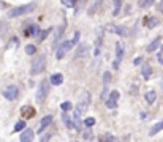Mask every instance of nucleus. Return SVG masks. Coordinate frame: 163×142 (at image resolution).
<instances>
[{"label": "nucleus", "mask_w": 163, "mask_h": 142, "mask_svg": "<svg viewBox=\"0 0 163 142\" xmlns=\"http://www.w3.org/2000/svg\"><path fill=\"white\" fill-rule=\"evenodd\" d=\"M33 10H35V3L22 5V6H18V8H13V10L8 13V18H18V16H22V14L32 13Z\"/></svg>", "instance_id": "f257e3e1"}, {"label": "nucleus", "mask_w": 163, "mask_h": 142, "mask_svg": "<svg viewBox=\"0 0 163 142\" xmlns=\"http://www.w3.org/2000/svg\"><path fill=\"white\" fill-rule=\"evenodd\" d=\"M45 68H46V55H40V57H36V59L33 60L30 73L32 74H40V73H43L45 71Z\"/></svg>", "instance_id": "f03ea898"}, {"label": "nucleus", "mask_w": 163, "mask_h": 142, "mask_svg": "<svg viewBox=\"0 0 163 142\" xmlns=\"http://www.w3.org/2000/svg\"><path fill=\"white\" fill-rule=\"evenodd\" d=\"M48 93H49V84L45 79V81L40 82L38 89H36V101L38 103H43L45 99H46V96H48Z\"/></svg>", "instance_id": "7ed1b4c3"}, {"label": "nucleus", "mask_w": 163, "mask_h": 142, "mask_svg": "<svg viewBox=\"0 0 163 142\" xmlns=\"http://www.w3.org/2000/svg\"><path fill=\"white\" fill-rule=\"evenodd\" d=\"M3 96L8 99V101H15V99L19 96V89L16 87V85H8V87H5V90H3Z\"/></svg>", "instance_id": "20e7f679"}, {"label": "nucleus", "mask_w": 163, "mask_h": 142, "mask_svg": "<svg viewBox=\"0 0 163 142\" xmlns=\"http://www.w3.org/2000/svg\"><path fill=\"white\" fill-rule=\"evenodd\" d=\"M71 48H73L71 41H63L62 44H60V48L57 49V54H56V55H57V59H59V60H60V59H63V57H65V54L68 52Z\"/></svg>", "instance_id": "39448f33"}, {"label": "nucleus", "mask_w": 163, "mask_h": 142, "mask_svg": "<svg viewBox=\"0 0 163 142\" xmlns=\"http://www.w3.org/2000/svg\"><path fill=\"white\" fill-rule=\"evenodd\" d=\"M89 104H90V93H89V92H84L83 96H81V101H79L78 107H81L83 111H86Z\"/></svg>", "instance_id": "423d86ee"}, {"label": "nucleus", "mask_w": 163, "mask_h": 142, "mask_svg": "<svg viewBox=\"0 0 163 142\" xmlns=\"http://www.w3.org/2000/svg\"><path fill=\"white\" fill-rule=\"evenodd\" d=\"M33 136H35L33 130H30V128H25V130L22 131V134H21V142H32V140H33Z\"/></svg>", "instance_id": "0eeeda50"}, {"label": "nucleus", "mask_w": 163, "mask_h": 142, "mask_svg": "<svg viewBox=\"0 0 163 142\" xmlns=\"http://www.w3.org/2000/svg\"><path fill=\"white\" fill-rule=\"evenodd\" d=\"M51 122H52V115H46V117H43V119H41V123H40V128H38V133H43L46 128L51 125Z\"/></svg>", "instance_id": "6e6552de"}, {"label": "nucleus", "mask_w": 163, "mask_h": 142, "mask_svg": "<svg viewBox=\"0 0 163 142\" xmlns=\"http://www.w3.org/2000/svg\"><path fill=\"white\" fill-rule=\"evenodd\" d=\"M89 52V46L86 44V43H81V44L78 46V49H76V59H79V57H84L86 54Z\"/></svg>", "instance_id": "1a4fd4ad"}, {"label": "nucleus", "mask_w": 163, "mask_h": 142, "mask_svg": "<svg viewBox=\"0 0 163 142\" xmlns=\"http://www.w3.org/2000/svg\"><path fill=\"white\" fill-rule=\"evenodd\" d=\"M21 114H22V119H30V117L35 115V109L30 107V106H24L22 111H21Z\"/></svg>", "instance_id": "9d476101"}, {"label": "nucleus", "mask_w": 163, "mask_h": 142, "mask_svg": "<svg viewBox=\"0 0 163 142\" xmlns=\"http://www.w3.org/2000/svg\"><path fill=\"white\" fill-rule=\"evenodd\" d=\"M40 33V27L36 24H32L25 28V36H32V35H38Z\"/></svg>", "instance_id": "9b49d317"}, {"label": "nucleus", "mask_w": 163, "mask_h": 142, "mask_svg": "<svg viewBox=\"0 0 163 142\" xmlns=\"http://www.w3.org/2000/svg\"><path fill=\"white\" fill-rule=\"evenodd\" d=\"M116 57H117V59H116L117 63L124 59V44H122V43H117V44H116Z\"/></svg>", "instance_id": "f8f14e48"}, {"label": "nucleus", "mask_w": 163, "mask_h": 142, "mask_svg": "<svg viewBox=\"0 0 163 142\" xmlns=\"http://www.w3.org/2000/svg\"><path fill=\"white\" fill-rule=\"evenodd\" d=\"M160 44H161V38L158 36V38H155L154 41L149 43V46H147V49H146V51H147V52H154V51L160 46Z\"/></svg>", "instance_id": "ddd939ff"}, {"label": "nucleus", "mask_w": 163, "mask_h": 142, "mask_svg": "<svg viewBox=\"0 0 163 142\" xmlns=\"http://www.w3.org/2000/svg\"><path fill=\"white\" fill-rule=\"evenodd\" d=\"M161 130H163V120L158 122V123H155V125L151 128V130H149V136H155V134H158Z\"/></svg>", "instance_id": "4468645a"}, {"label": "nucleus", "mask_w": 163, "mask_h": 142, "mask_svg": "<svg viewBox=\"0 0 163 142\" xmlns=\"http://www.w3.org/2000/svg\"><path fill=\"white\" fill-rule=\"evenodd\" d=\"M62 82H63V76H62L60 73L52 74V76H51V81H49V84H52V85H60Z\"/></svg>", "instance_id": "2eb2a0df"}, {"label": "nucleus", "mask_w": 163, "mask_h": 142, "mask_svg": "<svg viewBox=\"0 0 163 142\" xmlns=\"http://www.w3.org/2000/svg\"><path fill=\"white\" fill-rule=\"evenodd\" d=\"M141 71H143V77H144L146 81L152 76V68H151V65H149V63H144Z\"/></svg>", "instance_id": "dca6fc26"}, {"label": "nucleus", "mask_w": 163, "mask_h": 142, "mask_svg": "<svg viewBox=\"0 0 163 142\" xmlns=\"http://www.w3.org/2000/svg\"><path fill=\"white\" fill-rule=\"evenodd\" d=\"M146 101L149 103V104H154L155 103V99H157V93L154 92V90H149V92H146Z\"/></svg>", "instance_id": "f3484780"}, {"label": "nucleus", "mask_w": 163, "mask_h": 142, "mask_svg": "<svg viewBox=\"0 0 163 142\" xmlns=\"http://www.w3.org/2000/svg\"><path fill=\"white\" fill-rule=\"evenodd\" d=\"M157 25H160V19L158 18H149V19H146V27L147 28H154Z\"/></svg>", "instance_id": "a211bd4d"}, {"label": "nucleus", "mask_w": 163, "mask_h": 142, "mask_svg": "<svg viewBox=\"0 0 163 142\" xmlns=\"http://www.w3.org/2000/svg\"><path fill=\"white\" fill-rule=\"evenodd\" d=\"M114 32H116L119 36H128V28L124 27V25H117V27L114 28Z\"/></svg>", "instance_id": "6ab92c4d"}, {"label": "nucleus", "mask_w": 163, "mask_h": 142, "mask_svg": "<svg viewBox=\"0 0 163 142\" xmlns=\"http://www.w3.org/2000/svg\"><path fill=\"white\" fill-rule=\"evenodd\" d=\"M62 120H63V125H65L66 128H73L71 119L68 117V114H66V112H63V114H62Z\"/></svg>", "instance_id": "aec40b11"}, {"label": "nucleus", "mask_w": 163, "mask_h": 142, "mask_svg": "<svg viewBox=\"0 0 163 142\" xmlns=\"http://www.w3.org/2000/svg\"><path fill=\"white\" fill-rule=\"evenodd\" d=\"M109 82H111V73H109V71H105V74H103V87L108 89Z\"/></svg>", "instance_id": "412c9836"}, {"label": "nucleus", "mask_w": 163, "mask_h": 142, "mask_svg": "<svg viewBox=\"0 0 163 142\" xmlns=\"http://www.w3.org/2000/svg\"><path fill=\"white\" fill-rule=\"evenodd\" d=\"M83 139H84L86 142H90V140L93 139V133H92L90 130H86V131L83 133Z\"/></svg>", "instance_id": "4be33fe9"}, {"label": "nucleus", "mask_w": 163, "mask_h": 142, "mask_svg": "<svg viewBox=\"0 0 163 142\" xmlns=\"http://www.w3.org/2000/svg\"><path fill=\"white\" fill-rule=\"evenodd\" d=\"M105 103H106V107L108 109H116L117 107V101H114V99H111V98H108Z\"/></svg>", "instance_id": "5701e85b"}, {"label": "nucleus", "mask_w": 163, "mask_h": 142, "mask_svg": "<svg viewBox=\"0 0 163 142\" xmlns=\"http://www.w3.org/2000/svg\"><path fill=\"white\" fill-rule=\"evenodd\" d=\"M60 109H62L63 112H68V111H71V109H73V104H71L70 101H65V103H62V104H60Z\"/></svg>", "instance_id": "b1692460"}, {"label": "nucleus", "mask_w": 163, "mask_h": 142, "mask_svg": "<svg viewBox=\"0 0 163 142\" xmlns=\"http://www.w3.org/2000/svg\"><path fill=\"white\" fill-rule=\"evenodd\" d=\"M24 130H25V122L24 120H21L15 125V131H24Z\"/></svg>", "instance_id": "393cba45"}, {"label": "nucleus", "mask_w": 163, "mask_h": 142, "mask_svg": "<svg viewBox=\"0 0 163 142\" xmlns=\"http://www.w3.org/2000/svg\"><path fill=\"white\" fill-rule=\"evenodd\" d=\"M35 51H36L35 44H27V46H25V54H29V55H33V54H35Z\"/></svg>", "instance_id": "a878e982"}, {"label": "nucleus", "mask_w": 163, "mask_h": 142, "mask_svg": "<svg viewBox=\"0 0 163 142\" xmlns=\"http://www.w3.org/2000/svg\"><path fill=\"white\" fill-rule=\"evenodd\" d=\"M84 125L89 126V128L93 126V125H95V119H93V117H87V119H84Z\"/></svg>", "instance_id": "bb28decb"}, {"label": "nucleus", "mask_w": 163, "mask_h": 142, "mask_svg": "<svg viewBox=\"0 0 163 142\" xmlns=\"http://www.w3.org/2000/svg\"><path fill=\"white\" fill-rule=\"evenodd\" d=\"M120 6H122V2H120V0H116V2H114V16H116V14H119Z\"/></svg>", "instance_id": "cd10ccee"}, {"label": "nucleus", "mask_w": 163, "mask_h": 142, "mask_svg": "<svg viewBox=\"0 0 163 142\" xmlns=\"http://www.w3.org/2000/svg\"><path fill=\"white\" fill-rule=\"evenodd\" d=\"M60 3H62L63 6H68V8H73V6L76 5V3L73 2V0H62V2H60Z\"/></svg>", "instance_id": "c85d7f7f"}, {"label": "nucleus", "mask_w": 163, "mask_h": 142, "mask_svg": "<svg viewBox=\"0 0 163 142\" xmlns=\"http://www.w3.org/2000/svg\"><path fill=\"white\" fill-rule=\"evenodd\" d=\"M151 5H154V0H144V2H139V6H141V8L151 6Z\"/></svg>", "instance_id": "c756f323"}, {"label": "nucleus", "mask_w": 163, "mask_h": 142, "mask_svg": "<svg viewBox=\"0 0 163 142\" xmlns=\"http://www.w3.org/2000/svg\"><path fill=\"white\" fill-rule=\"evenodd\" d=\"M108 98H111V99H114V101H117V99H119V92L117 90H113L109 95H108Z\"/></svg>", "instance_id": "7c9ffc66"}, {"label": "nucleus", "mask_w": 163, "mask_h": 142, "mask_svg": "<svg viewBox=\"0 0 163 142\" xmlns=\"http://www.w3.org/2000/svg\"><path fill=\"white\" fill-rule=\"evenodd\" d=\"M106 142H120V140H119L116 136H111V134H108V136H106Z\"/></svg>", "instance_id": "2f4dec72"}, {"label": "nucleus", "mask_w": 163, "mask_h": 142, "mask_svg": "<svg viewBox=\"0 0 163 142\" xmlns=\"http://www.w3.org/2000/svg\"><path fill=\"white\" fill-rule=\"evenodd\" d=\"M51 32V28H48V30H45V32H41V35H40V41H43L46 36H48V33Z\"/></svg>", "instance_id": "473e14b6"}, {"label": "nucleus", "mask_w": 163, "mask_h": 142, "mask_svg": "<svg viewBox=\"0 0 163 142\" xmlns=\"http://www.w3.org/2000/svg\"><path fill=\"white\" fill-rule=\"evenodd\" d=\"M143 63V57H136V59H133V65H141Z\"/></svg>", "instance_id": "72a5a7b5"}, {"label": "nucleus", "mask_w": 163, "mask_h": 142, "mask_svg": "<svg viewBox=\"0 0 163 142\" xmlns=\"http://www.w3.org/2000/svg\"><path fill=\"white\" fill-rule=\"evenodd\" d=\"M78 40H79V32H76V33H75V38L71 40V44H73V46L78 43Z\"/></svg>", "instance_id": "f704fd0d"}, {"label": "nucleus", "mask_w": 163, "mask_h": 142, "mask_svg": "<svg viewBox=\"0 0 163 142\" xmlns=\"http://www.w3.org/2000/svg\"><path fill=\"white\" fill-rule=\"evenodd\" d=\"M49 139H51V134H45V136L41 137V142H48Z\"/></svg>", "instance_id": "c9c22d12"}, {"label": "nucleus", "mask_w": 163, "mask_h": 142, "mask_svg": "<svg viewBox=\"0 0 163 142\" xmlns=\"http://www.w3.org/2000/svg\"><path fill=\"white\" fill-rule=\"evenodd\" d=\"M157 60H158V62H160V63L163 65V54H161V52L158 54V57H157Z\"/></svg>", "instance_id": "e433bc0d"}, {"label": "nucleus", "mask_w": 163, "mask_h": 142, "mask_svg": "<svg viewBox=\"0 0 163 142\" xmlns=\"http://www.w3.org/2000/svg\"><path fill=\"white\" fill-rule=\"evenodd\" d=\"M158 11H160V13H163V0L158 3Z\"/></svg>", "instance_id": "4c0bfd02"}]
</instances>
